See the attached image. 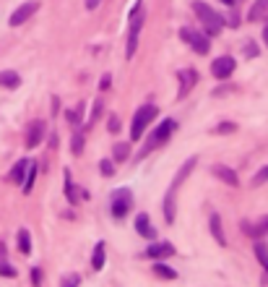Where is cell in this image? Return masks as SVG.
<instances>
[{"instance_id": "f1b7e54d", "label": "cell", "mask_w": 268, "mask_h": 287, "mask_svg": "<svg viewBox=\"0 0 268 287\" xmlns=\"http://www.w3.org/2000/svg\"><path fill=\"white\" fill-rule=\"evenodd\" d=\"M73 154H81L83 151V136H73Z\"/></svg>"}, {"instance_id": "ac0fdd59", "label": "cell", "mask_w": 268, "mask_h": 287, "mask_svg": "<svg viewBox=\"0 0 268 287\" xmlns=\"http://www.w3.org/2000/svg\"><path fill=\"white\" fill-rule=\"evenodd\" d=\"M26 170H29V160H21V162H16V167H13V172H11V178H13L16 183H21V186H24Z\"/></svg>"}, {"instance_id": "8d00e7d4", "label": "cell", "mask_w": 268, "mask_h": 287, "mask_svg": "<svg viewBox=\"0 0 268 287\" xmlns=\"http://www.w3.org/2000/svg\"><path fill=\"white\" fill-rule=\"evenodd\" d=\"M263 39H265V47H268V21H265V27H263Z\"/></svg>"}, {"instance_id": "1f68e13d", "label": "cell", "mask_w": 268, "mask_h": 287, "mask_svg": "<svg viewBox=\"0 0 268 287\" xmlns=\"http://www.w3.org/2000/svg\"><path fill=\"white\" fill-rule=\"evenodd\" d=\"M107 128H109V134H115V131L120 128V123H117V118H115V115L109 118V125H107Z\"/></svg>"}, {"instance_id": "4fadbf2b", "label": "cell", "mask_w": 268, "mask_h": 287, "mask_svg": "<svg viewBox=\"0 0 268 287\" xmlns=\"http://www.w3.org/2000/svg\"><path fill=\"white\" fill-rule=\"evenodd\" d=\"M195 81H198V73L193 71V68H185V71H180V97H185L193 86H195Z\"/></svg>"}, {"instance_id": "7a4b0ae2", "label": "cell", "mask_w": 268, "mask_h": 287, "mask_svg": "<svg viewBox=\"0 0 268 287\" xmlns=\"http://www.w3.org/2000/svg\"><path fill=\"white\" fill-rule=\"evenodd\" d=\"M193 11H195V16L203 21V34H209V37H216L219 32H221V27H224V18H221L209 3H193Z\"/></svg>"}, {"instance_id": "8fae6325", "label": "cell", "mask_w": 268, "mask_h": 287, "mask_svg": "<svg viewBox=\"0 0 268 287\" xmlns=\"http://www.w3.org/2000/svg\"><path fill=\"white\" fill-rule=\"evenodd\" d=\"M242 232H248L250 238L268 235V217H260V219H255V222H242Z\"/></svg>"}, {"instance_id": "4316f807", "label": "cell", "mask_w": 268, "mask_h": 287, "mask_svg": "<svg viewBox=\"0 0 268 287\" xmlns=\"http://www.w3.org/2000/svg\"><path fill=\"white\" fill-rule=\"evenodd\" d=\"M65 196H68L71 204H78V196H76V188H73V180H71L68 172H65Z\"/></svg>"}, {"instance_id": "d6a6232c", "label": "cell", "mask_w": 268, "mask_h": 287, "mask_svg": "<svg viewBox=\"0 0 268 287\" xmlns=\"http://www.w3.org/2000/svg\"><path fill=\"white\" fill-rule=\"evenodd\" d=\"M32 282H42V272H39L37 267L32 269Z\"/></svg>"}, {"instance_id": "f546056e", "label": "cell", "mask_w": 268, "mask_h": 287, "mask_svg": "<svg viewBox=\"0 0 268 287\" xmlns=\"http://www.w3.org/2000/svg\"><path fill=\"white\" fill-rule=\"evenodd\" d=\"M263 180H268V167H263L258 175H255V178H253V183L258 186V183H263Z\"/></svg>"}, {"instance_id": "cb8c5ba5", "label": "cell", "mask_w": 268, "mask_h": 287, "mask_svg": "<svg viewBox=\"0 0 268 287\" xmlns=\"http://www.w3.org/2000/svg\"><path fill=\"white\" fill-rule=\"evenodd\" d=\"M154 272L159 274V277H167V279H174V277H177V272H174L172 267H167V264H162V261L154 264Z\"/></svg>"}, {"instance_id": "ffe728a7", "label": "cell", "mask_w": 268, "mask_h": 287, "mask_svg": "<svg viewBox=\"0 0 268 287\" xmlns=\"http://www.w3.org/2000/svg\"><path fill=\"white\" fill-rule=\"evenodd\" d=\"M211 232H214L216 243H221V246H224V243H227L224 232H221V219H219V214H211Z\"/></svg>"}, {"instance_id": "9c48e42d", "label": "cell", "mask_w": 268, "mask_h": 287, "mask_svg": "<svg viewBox=\"0 0 268 287\" xmlns=\"http://www.w3.org/2000/svg\"><path fill=\"white\" fill-rule=\"evenodd\" d=\"M234 68H237V63H234V58H229V55H224V58H216L214 63H211V73L216 76V79H229L232 73H234Z\"/></svg>"}, {"instance_id": "5bb4252c", "label": "cell", "mask_w": 268, "mask_h": 287, "mask_svg": "<svg viewBox=\"0 0 268 287\" xmlns=\"http://www.w3.org/2000/svg\"><path fill=\"white\" fill-rule=\"evenodd\" d=\"M136 230H138V235H143V238H148V240L156 238V230L151 227L148 214H138V217H136Z\"/></svg>"}, {"instance_id": "2e32d148", "label": "cell", "mask_w": 268, "mask_h": 287, "mask_svg": "<svg viewBox=\"0 0 268 287\" xmlns=\"http://www.w3.org/2000/svg\"><path fill=\"white\" fill-rule=\"evenodd\" d=\"M0 86H3V89H18L21 76L16 71H0Z\"/></svg>"}, {"instance_id": "d4e9b609", "label": "cell", "mask_w": 268, "mask_h": 287, "mask_svg": "<svg viewBox=\"0 0 268 287\" xmlns=\"http://www.w3.org/2000/svg\"><path fill=\"white\" fill-rule=\"evenodd\" d=\"M34 178H37V162H29V175L24 178V193H32V188H34Z\"/></svg>"}, {"instance_id": "4dcf8cb0", "label": "cell", "mask_w": 268, "mask_h": 287, "mask_svg": "<svg viewBox=\"0 0 268 287\" xmlns=\"http://www.w3.org/2000/svg\"><path fill=\"white\" fill-rule=\"evenodd\" d=\"M63 284H81V277H76V274H68V277H63Z\"/></svg>"}, {"instance_id": "44dd1931", "label": "cell", "mask_w": 268, "mask_h": 287, "mask_svg": "<svg viewBox=\"0 0 268 287\" xmlns=\"http://www.w3.org/2000/svg\"><path fill=\"white\" fill-rule=\"evenodd\" d=\"M104 258H107V256H104V243H97V248H94V256H92V267H94L97 272H99V269L104 267Z\"/></svg>"}, {"instance_id": "603a6c76", "label": "cell", "mask_w": 268, "mask_h": 287, "mask_svg": "<svg viewBox=\"0 0 268 287\" xmlns=\"http://www.w3.org/2000/svg\"><path fill=\"white\" fill-rule=\"evenodd\" d=\"M18 251H21V253H29V251H32V238H29V230H18Z\"/></svg>"}, {"instance_id": "484cf974", "label": "cell", "mask_w": 268, "mask_h": 287, "mask_svg": "<svg viewBox=\"0 0 268 287\" xmlns=\"http://www.w3.org/2000/svg\"><path fill=\"white\" fill-rule=\"evenodd\" d=\"M255 256L260 261V267L268 272V248H265V243H255Z\"/></svg>"}, {"instance_id": "3957f363", "label": "cell", "mask_w": 268, "mask_h": 287, "mask_svg": "<svg viewBox=\"0 0 268 287\" xmlns=\"http://www.w3.org/2000/svg\"><path fill=\"white\" fill-rule=\"evenodd\" d=\"M159 115V110H156V105H141V110L136 115H133V125H130V136H133V141H138L141 139V134L148 128V123Z\"/></svg>"}, {"instance_id": "74e56055", "label": "cell", "mask_w": 268, "mask_h": 287, "mask_svg": "<svg viewBox=\"0 0 268 287\" xmlns=\"http://www.w3.org/2000/svg\"><path fill=\"white\" fill-rule=\"evenodd\" d=\"M221 3H224V6H232V8H234V6H237V0H221Z\"/></svg>"}, {"instance_id": "d6986e66", "label": "cell", "mask_w": 268, "mask_h": 287, "mask_svg": "<svg viewBox=\"0 0 268 287\" xmlns=\"http://www.w3.org/2000/svg\"><path fill=\"white\" fill-rule=\"evenodd\" d=\"M0 274H3V277H16V269L6 261V246H3V243H0Z\"/></svg>"}, {"instance_id": "277c9868", "label": "cell", "mask_w": 268, "mask_h": 287, "mask_svg": "<svg viewBox=\"0 0 268 287\" xmlns=\"http://www.w3.org/2000/svg\"><path fill=\"white\" fill-rule=\"evenodd\" d=\"M141 27H143V6L138 3L136 8H133V13H130V29H128V50H125V55H128V60L136 55V47H138V34H141Z\"/></svg>"}, {"instance_id": "52a82bcc", "label": "cell", "mask_w": 268, "mask_h": 287, "mask_svg": "<svg viewBox=\"0 0 268 287\" xmlns=\"http://www.w3.org/2000/svg\"><path fill=\"white\" fill-rule=\"evenodd\" d=\"M180 39L188 42V45H190L198 55H206V53L211 50L209 34H200V32H195V29H190V27H183V29H180Z\"/></svg>"}, {"instance_id": "d590c367", "label": "cell", "mask_w": 268, "mask_h": 287, "mask_svg": "<svg viewBox=\"0 0 268 287\" xmlns=\"http://www.w3.org/2000/svg\"><path fill=\"white\" fill-rule=\"evenodd\" d=\"M258 55V50H255V45H248V58H255Z\"/></svg>"}, {"instance_id": "ba28073f", "label": "cell", "mask_w": 268, "mask_h": 287, "mask_svg": "<svg viewBox=\"0 0 268 287\" xmlns=\"http://www.w3.org/2000/svg\"><path fill=\"white\" fill-rule=\"evenodd\" d=\"M37 11H39V3H37V0H29V3L18 6V8H16V11L11 13L8 24H11V27H21V24H24L26 18H32V16H34Z\"/></svg>"}, {"instance_id": "e0dca14e", "label": "cell", "mask_w": 268, "mask_h": 287, "mask_svg": "<svg viewBox=\"0 0 268 287\" xmlns=\"http://www.w3.org/2000/svg\"><path fill=\"white\" fill-rule=\"evenodd\" d=\"M214 175H216V178H221L224 183H229V186H240L237 172H234V170H229V167H221V165H216V167H214Z\"/></svg>"}, {"instance_id": "8992f818", "label": "cell", "mask_w": 268, "mask_h": 287, "mask_svg": "<svg viewBox=\"0 0 268 287\" xmlns=\"http://www.w3.org/2000/svg\"><path fill=\"white\" fill-rule=\"evenodd\" d=\"M130 206H133V193H130L128 188L112 191V198H109V209H112V217L123 219V217L130 212Z\"/></svg>"}, {"instance_id": "83f0119b", "label": "cell", "mask_w": 268, "mask_h": 287, "mask_svg": "<svg viewBox=\"0 0 268 287\" xmlns=\"http://www.w3.org/2000/svg\"><path fill=\"white\" fill-rule=\"evenodd\" d=\"M99 167H102V175H107V178H109V175H115V165H112V160H102V162H99Z\"/></svg>"}, {"instance_id": "30bf717a", "label": "cell", "mask_w": 268, "mask_h": 287, "mask_svg": "<svg viewBox=\"0 0 268 287\" xmlns=\"http://www.w3.org/2000/svg\"><path fill=\"white\" fill-rule=\"evenodd\" d=\"M44 134H47V125H44V120H34V123L29 125V131H26V146L34 149L37 144H42Z\"/></svg>"}, {"instance_id": "7c38bea8", "label": "cell", "mask_w": 268, "mask_h": 287, "mask_svg": "<svg viewBox=\"0 0 268 287\" xmlns=\"http://www.w3.org/2000/svg\"><path fill=\"white\" fill-rule=\"evenodd\" d=\"M172 253H174V246H172V243H167V240L151 243V246L146 248V256H151V258H167V256H172Z\"/></svg>"}, {"instance_id": "7402d4cb", "label": "cell", "mask_w": 268, "mask_h": 287, "mask_svg": "<svg viewBox=\"0 0 268 287\" xmlns=\"http://www.w3.org/2000/svg\"><path fill=\"white\" fill-rule=\"evenodd\" d=\"M112 157L120 160V162H125V160L130 157V144H125V141L115 144V146H112Z\"/></svg>"}, {"instance_id": "5b68a950", "label": "cell", "mask_w": 268, "mask_h": 287, "mask_svg": "<svg viewBox=\"0 0 268 287\" xmlns=\"http://www.w3.org/2000/svg\"><path fill=\"white\" fill-rule=\"evenodd\" d=\"M174 125H177V123H174L172 118H167V120H162L159 125H156V131H154V134L148 136V141H146V149H143V151L138 154V160H141V157H146V154H148L151 149H156V146H162V144H164V141H167V139L172 136V131H174Z\"/></svg>"}, {"instance_id": "836d02e7", "label": "cell", "mask_w": 268, "mask_h": 287, "mask_svg": "<svg viewBox=\"0 0 268 287\" xmlns=\"http://www.w3.org/2000/svg\"><path fill=\"white\" fill-rule=\"evenodd\" d=\"M216 131H219V134H224V131H227V134H229V131H234V125H232V123H227V125H219Z\"/></svg>"}, {"instance_id": "6da1fadb", "label": "cell", "mask_w": 268, "mask_h": 287, "mask_svg": "<svg viewBox=\"0 0 268 287\" xmlns=\"http://www.w3.org/2000/svg\"><path fill=\"white\" fill-rule=\"evenodd\" d=\"M195 157H190L185 165H183V170L174 175V180H172V186H169V191H167V196H164V217H167V222H174V196H177V188H180L183 183H185V178L193 172V167H195Z\"/></svg>"}, {"instance_id": "9a60e30c", "label": "cell", "mask_w": 268, "mask_h": 287, "mask_svg": "<svg viewBox=\"0 0 268 287\" xmlns=\"http://www.w3.org/2000/svg\"><path fill=\"white\" fill-rule=\"evenodd\" d=\"M268 18V0H255L248 11V21H263Z\"/></svg>"}, {"instance_id": "e575fe53", "label": "cell", "mask_w": 268, "mask_h": 287, "mask_svg": "<svg viewBox=\"0 0 268 287\" xmlns=\"http://www.w3.org/2000/svg\"><path fill=\"white\" fill-rule=\"evenodd\" d=\"M99 3H102V0H86V8H88V11H94Z\"/></svg>"}]
</instances>
